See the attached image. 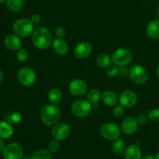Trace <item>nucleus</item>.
I'll return each mask as SVG.
<instances>
[{
    "label": "nucleus",
    "mask_w": 159,
    "mask_h": 159,
    "mask_svg": "<svg viewBox=\"0 0 159 159\" xmlns=\"http://www.w3.org/2000/svg\"><path fill=\"white\" fill-rule=\"evenodd\" d=\"M31 40L36 48L39 50H46L52 44L53 36L49 30L40 26L34 30Z\"/></svg>",
    "instance_id": "f257e3e1"
},
{
    "label": "nucleus",
    "mask_w": 159,
    "mask_h": 159,
    "mask_svg": "<svg viewBox=\"0 0 159 159\" xmlns=\"http://www.w3.org/2000/svg\"><path fill=\"white\" fill-rule=\"evenodd\" d=\"M61 116L60 107L57 104L49 103L43 107L40 111V120L47 126H54L59 122Z\"/></svg>",
    "instance_id": "f03ea898"
},
{
    "label": "nucleus",
    "mask_w": 159,
    "mask_h": 159,
    "mask_svg": "<svg viewBox=\"0 0 159 159\" xmlns=\"http://www.w3.org/2000/svg\"><path fill=\"white\" fill-rule=\"evenodd\" d=\"M12 30L14 34L20 38H26L32 35L34 31V24L30 19H20L13 23Z\"/></svg>",
    "instance_id": "7ed1b4c3"
},
{
    "label": "nucleus",
    "mask_w": 159,
    "mask_h": 159,
    "mask_svg": "<svg viewBox=\"0 0 159 159\" xmlns=\"http://www.w3.org/2000/svg\"><path fill=\"white\" fill-rule=\"evenodd\" d=\"M71 110L74 116L79 118L86 117L92 111V104L86 99H79L73 102Z\"/></svg>",
    "instance_id": "20e7f679"
},
{
    "label": "nucleus",
    "mask_w": 159,
    "mask_h": 159,
    "mask_svg": "<svg viewBox=\"0 0 159 159\" xmlns=\"http://www.w3.org/2000/svg\"><path fill=\"white\" fill-rule=\"evenodd\" d=\"M129 76L133 82L138 85H143L148 79V72L144 66L141 65H135L130 68Z\"/></svg>",
    "instance_id": "39448f33"
},
{
    "label": "nucleus",
    "mask_w": 159,
    "mask_h": 159,
    "mask_svg": "<svg viewBox=\"0 0 159 159\" xmlns=\"http://www.w3.org/2000/svg\"><path fill=\"white\" fill-rule=\"evenodd\" d=\"M112 61L119 67H124L130 63L133 58L132 53L126 48H119L112 54Z\"/></svg>",
    "instance_id": "423d86ee"
},
{
    "label": "nucleus",
    "mask_w": 159,
    "mask_h": 159,
    "mask_svg": "<svg viewBox=\"0 0 159 159\" xmlns=\"http://www.w3.org/2000/svg\"><path fill=\"white\" fill-rule=\"evenodd\" d=\"M17 79L22 85L29 87L35 83L37 80V75L33 68L30 67H24L18 71Z\"/></svg>",
    "instance_id": "0eeeda50"
},
{
    "label": "nucleus",
    "mask_w": 159,
    "mask_h": 159,
    "mask_svg": "<svg viewBox=\"0 0 159 159\" xmlns=\"http://www.w3.org/2000/svg\"><path fill=\"white\" fill-rule=\"evenodd\" d=\"M120 130L121 129L120 128L117 124H114V123L107 122L101 126L99 132H100L101 135L106 139L115 141L119 138L120 135Z\"/></svg>",
    "instance_id": "6e6552de"
},
{
    "label": "nucleus",
    "mask_w": 159,
    "mask_h": 159,
    "mask_svg": "<svg viewBox=\"0 0 159 159\" xmlns=\"http://www.w3.org/2000/svg\"><path fill=\"white\" fill-rule=\"evenodd\" d=\"M4 159H22L23 148L20 143L12 142L6 146L2 152Z\"/></svg>",
    "instance_id": "1a4fd4ad"
},
{
    "label": "nucleus",
    "mask_w": 159,
    "mask_h": 159,
    "mask_svg": "<svg viewBox=\"0 0 159 159\" xmlns=\"http://www.w3.org/2000/svg\"><path fill=\"white\" fill-rule=\"evenodd\" d=\"M71 134V128L69 125L65 123H57L54 126L51 130L53 138L57 141H63L68 138Z\"/></svg>",
    "instance_id": "9d476101"
},
{
    "label": "nucleus",
    "mask_w": 159,
    "mask_h": 159,
    "mask_svg": "<svg viewBox=\"0 0 159 159\" xmlns=\"http://www.w3.org/2000/svg\"><path fill=\"white\" fill-rule=\"evenodd\" d=\"M88 86L86 82L80 79H73L68 85V90L72 96L79 97L86 93Z\"/></svg>",
    "instance_id": "9b49d317"
},
{
    "label": "nucleus",
    "mask_w": 159,
    "mask_h": 159,
    "mask_svg": "<svg viewBox=\"0 0 159 159\" xmlns=\"http://www.w3.org/2000/svg\"><path fill=\"white\" fill-rule=\"evenodd\" d=\"M119 102L121 106L127 108L134 107L138 102V96L134 92L131 90H126L120 94Z\"/></svg>",
    "instance_id": "f8f14e48"
},
{
    "label": "nucleus",
    "mask_w": 159,
    "mask_h": 159,
    "mask_svg": "<svg viewBox=\"0 0 159 159\" xmlns=\"http://www.w3.org/2000/svg\"><path fill=\"white\" fill-rule=\"evenodd\" d=\"M93 46L89 42H81L74 48V54L77 58L85 59L89 57L93 53Z\"/></svg>",
    "instance_id": "ddd939ff"
},
{
    "label": "nucleus",
    "mask_w": 159,
    "mask_h": 159,
    "mask_svg": "<svg viewBox=\"0 0 159 159\" xmlns=\"http://www.w3.org/2000/svg\"><path fill=\"white\" fill-rule=\"evenodd\" d=\"M138 125L139 124L136 118L133 116H127L122 121L120 129L125 134L132 135L138 130Z\"/></svg>",
    "instance_id": "4468645a"
},
{
    "label": "nucleus",
    "mask_w": 159,
    "mask_h": 159,
    "mask_svg": "<svg viewBox=\"0 0 159 159\" xmlns=\"http://www.w3.org/2000/svg\"><path fill=\"white\" fill-rule=\"evenodd\" d=\"M5 47L11 51H17L22 48V41L20 37L14 34H9L4 40Z\"/></svg>",
    "instance_id": "2eb2a0df"
},
{
    "label": "nucleus",
    "mask_w": 159,
    "mask_h": 159,
    "mask_svg": "<svg viewBox=\"0 0 159 159\" xmlns=\"http://www.w3.org/2000/svg\"><path fill=\"white\" fill-rule=\"evenodd\" d=\"M52 46L54 51L58 55L65 56L68 54V49H69L68 44L62 38H56L54 40H53Z\"/></svg>",
    "instance_id": "dca6fc26"
},
{
    "label": "nucleus",
    "mask_w": 159,
    "mask_h": 159,
    "mask_svg": "<svg viewBox=\"0 0 159 159\" xmlns=\"http://www.w3.org/2000/svg\"><path fill=\"white\" fill-rule=\"evenodd\" d=\"M101 99H102V102L108 107H115L119 101V97L117 95L111 90H107L103 92Z\"/></svg>",
    "instance_id": "f3484780"
},
{
    "label": "nucleus",
    "mask_w": 159,
    "mask_h": 159,
    "mask_svg": "<svg viewBox=\"0 0 159 159\" xmlns=\"http://www.w3.org/2000/svg\"><path fill=\"white\" fill-rule=\"evenodd\" d=\"M147 35L154 40L159 39V19H155L148 23L146 29Z\"/></svg>",
    "instance_id": "a211bd4d"
},
{
    "label": "nucleus",
    "mask_w": 159,
    "mask_h": 159,
    "mask_svg": "<svg viewBox=\"0 0 159 159\" xmlns=\"http://www.w3.org/2000/svg\"><path fill=\"white\" fill-rule=\"evenodd\" d=\"M141 150L137 144H131L126 148L124 152L125 159H141Z\"/></svg>",
    "instance_id": "6ab92c4d"
},
{
    "label": "nucleus",
    "mask_w": 159,
    "mask_h": 159,
    "mask_svg": "<svg viewBox=\"0 0 159 159\" xmlns=\"http://www.w3.org/2000/svg\"><path fill=\"white\" fill-rule=\"evenodd\" d=\"M13 134V127L6 121H0V138L8 139Z\"/></svg>",
    "instance_id": "aec40b11"
},
{
    "label": "nucleus",
    "mask_w": 159,
    "mask_h": 159,
    "mask_svg": "<svg viewBox=\"0 0 159 159\" xmlns=\"http://www.w3.org/2000/svg\"><path fill=\"white\" fill-rule=\"evenodd\" d=\"M62 96L63 95H62L61 91L58 88L54 87V88L50 89L48 92V99L51 103H60L62 100Z\"/></svg>",
    "instance_id": "412c9836"
},
{
    "label": "nucleus",
    "mask_w": 159,
    "mask_h": 159,
    "mask_svg": "<svg viewBox=\"0 0 159 159\" xmlns=\"http://www.w3.org/2000/svg\"><path fill=\"white\" fill-rule=\"evenodd\" d=\"M96 65L101 68H107L112 64V57L109 54H101L96 59Z\"/></svg>",
    "instance_id": "4be33fe9"
},
{
    "label": "nucleus",
    "mask_w": 159,
    "mask_h": 159,
    "mask_svg": "<svg viewBox=\"0 0 159 159\" xmlns=\"http://www.w3.org/2000/svg\"><path fill=\"white\" fill-rule=\"evenodd\" d=\"M6 6L12 12H18L23 9V0H6Z\"/></svg>",
    "instance_id": "5701e85b"
},
{
    "label": "nucleus",
    "mask_w": 159,
    "mask_h": 159,
    "mask_svg": "<svg viewBox=\"0 0 159 159\" xmlns=\"http://www.w3.org/2000/svg\"><path fill=\"white\" fill-rule=\"evenodd\" d=\"M102 95L100 94V92L96 89H90L87 93V100L92 104V105H96L98 103L101 99Z\"/></svg>",
    "instance_id": "b1692460"
},
{
    "label": "nucleus",
    "mask_w": 159,
    "mask_h": 159,
    "mask_svg": "<svg viewBox=\"0 0 159 159\" xmlns=\"http://www.w3.org/2000/svg\"><path fill=\"white\" fill-rule=\"evenodd\" d=\"M113 152L115 155H120L125 152V143L122 139H116L113 144Z\"/></svg>",
    "instance_id": "393cba45"
},
{
    "label": "nucleus",
    "mask_w": 159,
    "mask_h": 159,
    "mask_svg": "<svg viewBox=\"0 0 159 159\" xmlns=\"http://www.w3.org/2000/svg\"><path fill=\"white\" fill-rule=\"evenodd\" d=\"M31 159H52V155L50 151L46 149H40L34 152L31 156Z\"/></svg>",
    "instance_id": "a878e982"
},
{
    "label": "nucleus",
    "mask_w": 159,
    "mask_h": 159,
    "mask_svg": "<svg viewBox=\"0 0 159 159\" xmlns=\"http://www.w3.org/2000/svg\"><path fill=\"white\" fill-rule=\"evenodd\" d=\"M29 58V53L25 48H21L16 52V59L20 62H25Z\"/></svg>",
    "instance_id": "bb28decb"
},
{
    "label": "nucleus",
    "mask_w": 159,
    "mask_h": 159,
    "mask_svg": "<svg viewBox=\"0 0 159 159\" xmlns=\"http://www.w3.org/2000/svg\"><path fill=\"white\" fill-rule=\"evenodd\" d=\"M119 66H117L115 64H111L110 66L107 67L106 68V73H107V75L110 78H113L115 76H116L119 73Z\"/></svg>",
    "instance_id": "cd10ccee"
},
{
    "label": "nucleus",
    "mask_w": 159,
    "mask_h": 159,
    "mask_svg": "<svg viewBox=\"0 0 159 159\" xmlns=\"http://www.w3.org/2000/svg\"><path fill=\"white\" fill-rule=\"evenodd\" d=\"M149 119L153 122L159 123V109H152L148 113Z\"/></svg>",
    "instance_id": "c85d7f7f"
},
{
    "label": "nucleus",
    "mask_w": 159,
    "mask_h": 159,
    "mask_svg": "<svg viewBox=\"0 0 159 159\" xmlns=\"http://www.w3.org/2000/svg\"><path fill=\"white\" fill-rule=\"evenodd\" d=\"M48 148H49L50 152H52V153H56V152H58V150L60 149L59 141L54 139L50 141L49 144H48Z\"/></svg>",
    "instance_id": "c756f323"
},
{
    "label": "nucleus",
    "mask_w": 159,
    "mask_h": 159,
    "mask_svg": "<svg viewBox=\"0 0 159 159\" xmlns=\"http://www.w3.org/2000/svg\"><path fill=\"white\" fill-rule=\"evenodd\" d=\"M113 114L114 117L120 118L124 114V107L123 106H115L114 109L113 110Z\"/></svg>",
    "instance_id": "7c9ffc66"
},
{
    "label": "nucleus",
    "mask_w": 159,
    "mask_h": 159,
    "mask_svg": "<svg viewBox=\"0 0 159 159\" xmlns=\"http://www.w3.org/2000/svg\"><path fill=\"white\" fill-rule=\"evenodd\" d=\"M22 120V115L20 113H12L9 115V122L13 123V124H19Z\"/></svg>",
    "instance_id": "2f4dec72"
},
{
    "label": "nucleus",
    "mask_w": 159,
    "mask_h": 159,
    "mask_svg": "<svg viewBox=\"0 0 159 159\" xmlns=\"http://www.w3.org/2000/svg\"><path fill=\"white\" fill-rule=\"evenodd\" d=\"M66 29L64 26H58L54 30V34H55L56 37L57 38H63L66 35Z\"/></svg>",
    "instance_id": "473e14b6"
},
{
    "label": "nucleus",
    "mask_w": 159,
    "mask_h": 159,
    "mask_svg": "<svg viewBox=\"0 0 159 159\" xmlns=\"http://www.w3.org/2000/svg\"><path fill=\"white\" fill-rule=\"evenodd\" d=\"M148 119L149 118L148 116V115L140 114L138 116V118H137V120H138V124H141V125H145L148 123Z\"/></svg>",
    "instance_id": "72a5a7b5"
},
{
    "label": "nucleus",
    "mask_w": 159,
    "mask_h": 159,
    "mask_svg": "<svg viewBox=\"0 0 159 159\" xmlns=\"http://www.w3.org/2000/svg\"><path fill=\"white\" fill-rule=\"evenodd\" d=\"M30 20L34 25H37L40 23V20H41V18H40V16L38 15V14H34V15H33L31 16Z\"/></svg>",
    "instance_id": "f704fd0d"
},
{
    "label": "nucleus",
    "mask_w": 159,
    "mask_h": 159,
    "mask_svg": "<svg viewBox=\"0 0 159 159\" xmlns=\"http://www.w3.org/2000/svg\"><path fill=\"white\" fill-rule=\"evenodd\" d=\"M6 148V144H5V142L2 139H0V152H3V150Z\"/></svg>",
    "instance_id": "c9c22d12"
},
{
    "label": "nucleus",
    "mask_w": 159,
    "mask_h": 159,
    "mask_svg": "<svg viewBox=\"0 0 159 159\" xmlns=\"http://www.w3.org/2000/svg\"><path fill=\"white\" fill-rule=\"evenodd\" d=\"M141 159H155V157L152 156V155H146V156L141 158Z\"/></svg>",
    "instance_id": "e433bc0d"
},
{
    "label": "nucleus",
    "mask_w": 159,
    "mask_h": 159,
    "mask_svg": "<svg viewBox=\"0 0 159 159\" xmlns=\"http://www.w3.org/2000/svg\"><path fill=\"white\" fill-rule=\"evenodd\" d=\"M2 79H3V72L1 69H0V83L2 82Z\"/></svg>",
    "instance_id": "4c0bfd02"
},
{
    "label": "nucleus",
    "mask_w": 159,
    "mask_h": 159,
    "mask_svg": "<svg viewBox=\"0 0 159 159\" xmlns=\"http://www.w3.org/2000/svg\"><path fill=\"white\" fill-rule=\"evenodd\" d=\"M23 159H31V157L28 156V155H24V156L23 157Z\"/></svg>",
    "instance_id": "58836bf2"
},
{
    "label": "nucleus",
    "mask_w": 159,
    "mask_h": 159,
    "mask_svg": "<svg viewBox=\"0 0 159 159\" xmlns=\"http://www.w3.org/2000/svg\"><path fill=\"white\" fill-rule=\"evenodd\" d=\"M155 159H159V152H158V153L156 154V155H155Z\"/></svg>",
    "instance_id": "ea45409f"
},
{
    "label": "nucleus",
    "mask_w": 159,
    "mask_h": 159,
    "mask_svg": "<svg viewBox=\"0 0 159 159\" xmlns=\"http://www.w3.org/2000/svg\"><path fill=\"white\" fill-rule=\"evenodd\" d=\"M157 75H158L159 77V65L158 66V68H157Z\"/></svg>",
    "instance_id": "a19ab883"
},
{
    "label": "nucleus",
    "mask_w": 159,
    "mask_h": 159,
    "mask_svg": "<svg viewBox=\"0 0 159 159\" xmlns=\"http://www.w3.org/2000/svg\"><path fill=\"white\" fill-rule=\"evenodd\" d=\"M157 13H158V16H159V6H158V9H157Z\"/></svg>",
    "instance_id": "79ce46f5"
},
{
    "label": "nucleus",
    "mask_w": 159,
    "mask_h": 159,
    "mask_svg": "<svg viewBox=\"0 0 159 159\" xmlns=\"http://www.w3.org/2000/svg\"><path fill=\"white\" fill-rule=\"evenodd\" d=\"M5 1H6V0H0V4H2V3L4 2Z\"/></svg>",
    "instance_id": "37998d69"
}]
</instances>
